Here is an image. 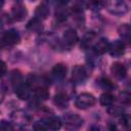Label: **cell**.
Returning <instances> with one entry per match:
<instances>
[{"label": "cell", "mask_w": 131, "mask_h": 131, "mask_svg": "<svg viewBox=\"0 0 131 131\" xmlns=\"http://www.w3.org/2000/svg\"><path fill=\"white\" fill-rule=\"evenodd\" d=\"M62 124L64 125V128L67 130L73 131V130H77L79 129L82 124H83V119L77 115V114H73V113H68L66 115H63L62 117Z\"/></svg>", "instance_id": "cell-1"}, {"label": "cell", "mask_w": 131, "mask_h": 131, "mask_svg": "<svg viewBox=\"0 0 131 131\" xmlns=\"http://www.w3.org/2000/svg\"><path fill=\"white\" fill-rule=\"evenodd\" d=\"M95 97L88 92H83L79 94L75 100V105L80 110H85L88 107H91L95 104Z\"/></svg>", "instance_id": "cell-2"}, {"label": "cell", "mask_w": 131, "mask_h": 131, "mask_svg": "<svg viewBox=\"0 0 131 131\" xmlns=\"http://www.w3.org/2000/svg\"><path fill=\"white\" fill-rule=\"evenodd\" d=\"M20 40V36L18 34V32L16 30H7L5 33H3L2 35V46H13L15 44H17Z\"/></svg>", "instance_id": "cell-3"}, {"label": "cell", "mask_w": 131, "mask_h": 131, "mask_svg": "<svg viewBox=\"0 0 131 131\" xmlns=\"http://www.w3.org/2000/svg\"><path fill=\"white\" fill-rule=\"evenodd\" d=\"M105 7L106 9L113 13V14H123L126 13L128 10V6L124 1H110L105 2Z\"/></svg>", "instance_id": "cell-4"}, {"label": "cell", "mask_w": 131, "mask_h": 131, "mask_svg": "<svg viewBox=\"0 0 131 131\" xmlns=\"http://www.w3.org/2000/svg\"><path fill=\"white\" fill-rule=\"evenodd\" d=\"M87 70L82 64H76L72 70V79L76 83H83L87 79Z\"/></svg>", "instance_id": "cell-5"}, {"label": "cell", "mask_w": 131, "mask_h": 131, "mask_svg": "<svg viewBox=\"0 0 131 131\" xmlns=\"http://www.w3.org/2000/svg\"><path fill=\"white\" fill-rule=\"evenodd\" d=\"M28 11L21 3H16L11 8V17L16 21H21L26 18Z\"/></svg>", "instance_id": "cell-6"}, {"label": "cell", "mask_w": 131, "mask_h": 131, "mask_svg": "<svg viewBox=\"0 0 131 131\" xmlns=\"http://www.w3.org/2000/svg\"><path fill=\"white\" fill-rule=\"evenodd\" d=\"M41 122L47 127V129H50V130H53V131L60 129V127L62 125V122L59 118H57L55 116H50V115L47 116V117H44L41 120Z\"/></svg>", "instance_id": "cell-7"}, {"label": "cell", "mask_w": 131, "mask_h": 131, "mask_svg": "<svg viewBox=\"0 0 131 131\" xmlns=\"http://www.w3.org/2000/svg\"><path fill=\"white\" fill-rule=\"evenodd\" d=\"M46 80L43 78V77H40V76H37V75H29L28 78H27V84L29 85V87L32 89H37V88H40V87H46Z\"/></svg>", "instance_id": "cell-8"}, {"label": "cell", "mask_w": 131, "mask_h": 131, "mask_svg": "<svg viewBox=\"0 0 131 131\" xmlns=\"http://www.w3.org/2000/svg\"><path fill=\"white\" fill-rule=\"evenodd\" d=\"M108 51L112 56L120 57L125 52V43L122 40H115L113 43H111V47Z\"/></svg>", "instance_id": "cell-9"}, {"label": "cell", "mask_w": 131, "mask_h": 131, "mask_svg": "<svg viewBox=\"0 0 131 131\" xmlns=\"http://www.w3.org/2000/svg\"><path fill=\"white\" fill-rule=\"evenodd\" d=\"M110 47H111V43L108 42V40L106 38H100L94 43L93 51L96 54H104L110 50Z\"/></svg>", "instance_id": "cell-10"}, {"label": "cell", "mask_w": 131, "mask_h": 131, "mask_svg": "<svg viewBox=\"0 0 131 131\" xmlns=\"http://www.w3.org/2000/svg\"><path fill=\"white\" fill-rule=\"evenodd\" d=\"M13 89H14L16 96L21 100H27L31 97V88L25 82H23L21 84H19L18 86H16Z\"/></svg>", "instance_id": "cell-11"}, {"label": "cell", "mask_w": 131, "mask_h": 131, "mask_svg": "<svg viewBox=\"0 0 131 131\" xmlns=\"http://www.w3.org/2000/svg\"><path fill=\"white\" fill-rule=\"evenodd\" d=\"M118 34L124 43H131V26L128 24H122L118 27Z\"/></svg>", "instance_id": "cell-12"}, {"label": "cell", "mask_w": 131, "mask_h": 131, "mask_svg": "<svg viewBox=\"0 0 131 131\" xmlns=\"http://www.w3.org/2000/svg\"><path fill=\"white\" fill-rule=\"evenodd\" d=\"M111 73L113 74V76L118 79V80H122L126 77L127 74V70L125 68V66L121 62H114L111 67Z\"/></svg>", "instance_id": "cell-13"}, {"label": "cell", "mask_w": 131, "mask_h": 131, "mask_svg": "<svg viewBox=\"0 0 131 131\" xmlns=\"http://www.w3.org/2000/svg\"><path fill=\"white\" fill-rule=\"evenodd\" d=\"M62 38H63V42L66 43V45H68L70 47L75 45L78 41V35H77L76 31L72 28H69L64 31Z\"/></svg>", "instance_id": "cell-14"}, {"label": "cell", "mask_w": 131, "mask_h": 131, "mask_svg": "<svg viewBox=\"0 0 131 131\" xmlns=\"http://www.w3.org/2000/svg\"><path fill=\"white\" fill-rule=\"evenodd\" d=\"M69 100H70L69 96L62 92H58L53 97V103L58 108H66L69 105Z\"/></svg>", "instance_id": "cell-15"}, {"label": "cell", "mask_w": 131, "mask_h": 131, "mask_svg": "<svg viewBox=\"0 0 131 131\" xmlns=\"http://www.w3.org/2000/svg\"><path fill=\"white\" fill-rule=\"evenodd\" d=\"M67 71H68V70H67L66 64H63V63H56V64L52 68L51 73H52V75H53V77H54L55 79L62 80V79H64L66 76H67Z\"/></svg>", "instance_id": "cell-16"}, {"label": "cell", "mask_w": 131, "mask_h": 131, "mask_svg": "<svg viewBox=\"0 0 131 131\" xmlns=\"http://www.w3.org/2000/svg\"><path fill=\"white\" fill-rule=\"evenodd\" d=\"M49 13H50L49 7L45 3H41L40 5H38L37 8H36V10H35V15L40 20L46 19L49 16Z\"/></svg>", "instance_id": "cell-17"}, {"label": "cell", "mask_w": 131, "mask_h": 131, "mask_svg": "<svg viewBox=\"0 0 131 131\" xmlns=\"http://www.w3.org/2000/svg\"><path fill=\"white\" fill-rule=\"evenodd\" d=\"M27 29L31 32H34V33H40L43 29V25H42V21L37 18V17H34L32 19L29 20V23L27 24Z\"/></svg>", "instance_id": "cell-18"}, {"label": "cell", "mask_w": 131, "mask_h": 131, "mask_svg": "<svg viewBox=\"0 0 131 131\" xmlns=\"http://www.w3.org/2000/svg\"><path fill=\"white\" fill-rule=\"evenodd\" d=\"M96 35L94 32H87L83 38H82V41H81V47L82 48H88L90 47V45L93 43L94 39H95Z\"/></svg>", "instance_id": "cell-19"}, {"label": "cell", "mask_w": 131, "mask_h": 131, "mask_svg": "<svg viewBox=\"0 0 131 131\" xmlns=\"http://www.w3.org/2000/svg\"><path fill=\"white\" fill-rule=\"evenodd\" d=\"M34 95L36 97V99L38 100H46L49 98V91L47 89V87H40L34 90Z\"/></svg>", "instance_id": "cell-20"}, {"label": "cell", "mask_w": 131, "mask_h": 131, "mask_svg": "<svg viewBox=\"0 0 131 131\" xmlns=\"http://www.w3.org/2000/svg\"><path fill=\"white\" fill-rule=\"evenodd\" d=\"M114 100H115V97L112 93L110 92H104L100 95L99 97V102L101 105H104V106H111L113 103H114Z\"/></svg>", "instance_id": "cell-21"}, {"label": "cell", "mask_w": 131, "mask_h": 131, "mask_svg": "<svg viewBox=\"0 0 131 131\" xmlns=\"http://www.w3.org/2000/svg\"><path fill=\"white\" fill-rule=\"evenodd\" d=\"M97 84H98V86H99L100 88H102V89H104V90H112V89H114V88L116 87V85H115L110 79H107V78H105V77L99 78V79L97 80Z\"/></svg>", "instance_id": "cell-22"}, {"label": "cell", "mask_w": 131, "mask_h": 131, "mask_svg": "<svg viewBox=\"0 0 131 131\" xmlns=\"http://www.w3.org/2000/svg\"><path fill=\"white\" fill-rule=\"evenodd\" d=\"M10 82L12 84V87L15 88L16 86H18L19 84H21L24 81H23V77L20 75V73L18 71H12L10 73Z\"/></svg>", "instance_id": "cell-23"}, {"label": "cell", "mask_w": 131, "mask_h": 131, "mask_svg": "<svg viewBox=\"0 0 131 131\" xmlns=\"http://www.w3.org/2000/svg\"><path fill=\"white\" fill-rule=\"evenodd\" d=\"M55 17L59 21H63L68 17V10L64 7H57L55 9Z\"/></svg>", "instance_id": "cell-24"}, {"label": "cell", "mask_w": 131, "mask_h": 131, "mask_svg": "<svg viewBox=\"0 0 131 131\" xmlns=\"http://www.w3.org/2000/svg\"><path fill=\"white\" fill-rule=\"evenodd\" d=\"M119 100L124 105H131V92L124 91L119 94Z\"/></svg>", "instance_id": "cell-25"}, {"label": "cell", "mask_w": 131, "mask_h": 131, "mask_svg": "<svg viewBox=\"0 0 131 131\" xmlns=\"http://www.w3.org/2000/svg\"><path fill=\"white\" fill-rule=\"evenodd\" d=\"M107 113L112 116H120L123 115V110L120 106H114L113 104L107 108Z\"/></svg>", "instance_id": "cell-26"}, {"label": "cell", "mask_w": 131, "mask_h": 131, "mask_svg": "<svg viewBox=\"0 0 131 131\" xmlns=\"http://www.w3.org/2000/svg\"><path fill=\"white\" fill-rule=\"evenodd\" d=\"M121 123H122V125H123L124 127H126V128H131V115H128V114L122 115Z\"/></svg>", "instance_id": "cell-27"}, {"label": "cell", "mask_w": 131, "mask_h": 131, "mask_svg": "<svg viewBox=\"0 0 131 131\" xmlns=\"http://www.w3.org/2000/svg\"><path fill=\"white\" fill-rule=\"evenodd\" d=\"M33 130L34 131H47V127L42 122H36L33 125Z\"/></svg>", "instance_id": "cell-28"}, {"label": "cell", "mask_w": 131, "mask_h": 131, "mask_svg": "<svg viewBox=\"0 0 131 131\" xmlns=\"http://www.w3.org/2000/svg\"><path fill=\"white\" fill-rule=\"evenodd\" d=\"M87 131H103V130L99 125H92V126H90L88 128Z\"/></svg>", "instance_id": "cell-29"}, {"label": "cell", "mask_w": 131, "mask_h": 131, "mask_svg": "<svg viewBox=\"0 0 131 131\" xmlns=\"http://www.w3.org/2000/svg\"><path fill=\"white\" fill-rule=\"evenodd\" d=\"M6 74V64L4 61H1V76H5Z\"/></svg>", "instance_id": "cell-30"}, {"label": "cell", "mask_w": 131, "mask_h": 131, "mask_svg": "<svg viewBox=\"0 0 131 131\" xmlns=\"http://www.w3.org/2000/svg\"><path fill=\"white\" fill-rule=\"evenodd\" d=\"M107 131H118V129H117V127L114 124H111L107 127Z\"/></svg>", "instance_id": "cell-31"}, {"label": "cell", "mask_w": 131, "mask_h": 131, "mask_svg": "<svg viewBox=\"0 0 131 131\" xmlns=\"http://www.w3.org/2000/svg\"><path fill=\"white\" fill-rule=\"evenodd\" d=\"M130 20H131V19H130Z\"/></svg>", "instance_id": "cell-32"}, {"label": "cell", "mask_w": 131, "mask_h": 131, "mask_svg": "<svg viewBox=\"0 0 131 131\" xmlns=\"http://www.w3.org/2000/svg\"><path fill=\"white\" fill-rule=\"evenodd\" d=\"M130 131H131V130H130Z\"/></svg>", "instance_id": "cell-33"}]
</instances>
